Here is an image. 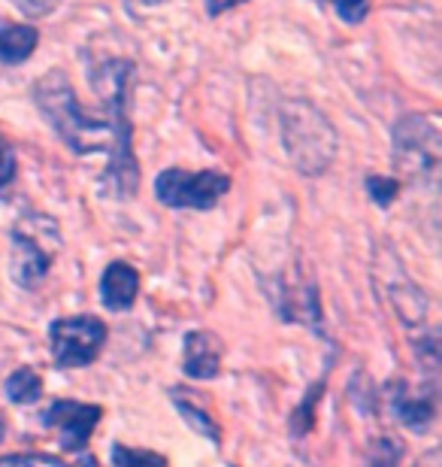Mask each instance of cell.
Returning a JSON list of instances; mask_svg holds the SVG:
<instances>
[{"label":"cell","instance_id":"cell-1","mask_svg":"<svg viewBox=\"0 0 442 467\" xmlns=\"http://www.w3.org/2000/svg\"><path fill=\"white\" fill-rule=\"evenodd\" d=\"M34 100L46 121L77 155L107 152V185L118 198H134L139 189V167L130 146V116L125 113H88L77 100L73 82L64 70H49L34 82Z\"/></svg>","mask_w":442,"mask_h":467},{"label":"cell","instance_id":"cell-2","mask_svg":"<svg viewBox=\"0 0 442 467\" xmlns=\"http://www.w3.org/2000/svg\"><path fill=\"white\" fill-rule=\"evenodd\" d=\"M282 143L300 173L318 176L334 164L340 137L315 104L306 98H291L282 107Z\"/></svg>","mask_w":442,"mask_h":467},{"label":"cell","instance_id":"cell-3","mask_svg":"<svg viewBox=\"0 0 442 467\" xmlns=\"http://www.w3.org/2000/svg\"><path fill=\"white\" fill-rule=\"evenodd\" d=\"M58 249V225L43 213H25L13 228V279L22 288H34L36 283H43Z\"/></svg>","mask_w":442,"mask_h":467},{"label":"cell","instance_id":"cell-4","mask_svg":"<svg viewBox=\"0 0 442 467\" xmlns=\"http://www.w3.org/2000/svg\"><path fill=\"white\" fill-rule=\"evenodd\" d=\"M394 161L412 182L434 185L442 161V137L427 116H403L394 125Z\"/></svg>","mask_w":442,"mask_h":467},{"label":"cell","instance_id":"cell-5","mask_svg":"<svg viewBox=\"0 0 442 467\" xmlns=\"http://www.w3.org/2000/svg\"><path fill=\"white\" fill-rule=\"evenodd\" d=\"M231 189V176L219 171H179L170 167L155 180V194L173 210H212Z\"/></svg>","mask_w":442,"mask_h":467},{"label":"cell","instance_id":"cell-6","mask_svg":"<svg viewBox=\"0 0 442 467\" xmlns=\"http://www.w3.org/2000/svg\"><path fill=\"white\" fill-rule=\"evenodd\" d=\"M52 355L58 368H86L107 343V325L94 316H73L52 325Z\"/></svg>","mask_w":442,"mask_h":467},{"label":"cell","instance_id":"cell-7","mask_svg":"<svg viewBox=\"0 0 442 467\" xmlns=\"http://www.w3.org/2000/svg\"><path fill=\"white\" fill-rule=\"evenodd\" d=\"M103 410L98 404H79V400H55L43 413V425L58 431L64 450L79 452L86 450L94 428H98Z\"/></svg>","mask_w":442,"mask_h":467},{"label":"cell","instance_id":"cell-8","mask_svg":"<svg viewBox=\"0 0 442 467\" xmlns=\"http://www.w3.org/2000/svg\"><path fill=\"white\" fill-rule=\"evenodd\" d=\"M139 292V274L125 261H112L100 276V301L107 310L121 313L137 301Z\"/></svg>","mask_w":442,"mask_h":467},{"label":"cell","instance_id":"cell-9","mask_svg":"<svg viewBox=\"0 0 442 467\" xmlns=\"http://www.w3.org/2000/svg\"><path fill=\"white\" fill-rule=\"evenodd\" d=\"M221 340L210 331H191L185 337V373L194 379H212L221 368Z\"/></svg>","mask_w":442,"mask_h":467},{"label":"cell","instance_id":"cell-10","mask_svg":"<svg viewBox=\"0 0 442 467\" xmlns=\"http://www.w3.org/2000/svg\"><path fill=\"white\" fill-rule=\"evenodd\" d=\"M40 31L34 25H0V61L22 64L36 52Z\"/></svg>","mask_w":442,"mask_h":467},{"label":"cell","instance_id":"cell-11","mask_svg":"<svg viewBox=\"0 0 442 467\" xmlns=\"http://www.w3.org/2000/svg\"><path fill=\"white\" fill-rule=\"evenodd\" d=\"M394 410H397V416L406 422L409 428H416V431H425V428L434 422V400H416V398H406V389H403V382H397V400H394Z\"/></svg>","mask_w":442,"mask_h":467},{"label":"cell","instance_id":"cell-12","mask_svg":"<svg viewBox=\"0 0 442 467\" xmlns=\"http://www.w3.org/2000/svg\"><path fill=\"white\" fill-rule=\"evenodd\" d=\"M43 395V379L40 373L31 368H18L13 377L6 379V398L13 404H36Z\"/></svg>","mask_w":442,"mask_h":467},{"label":"cell","instance_id":"cell-13","mask_svg":"<svg viewBox=\"0 0 442 467\" xmlns=\"http://www.w3.org/2000/svg\"><path fill=\"white\" fill-rule=\"evenodd\" d=\"M173 400H176L179 413H182V416L188 419V422H191V428H197L200 434H206L212 443H219V425H215L212 419L203 413V410H197V407L191 404V400H188V395H185L182 389L173 391Z\"/></svg>","mask_w":442,"mask_h":467},{"label":"cell","instance_id":"cell-14","mask_svg":"<svg viewBox=\"0 0 442 467\" xmlns=\"http://www.w3.org/2000/svg\"><path fill=\"white\" fill-rule=\"evenodd\" d=\"M112 467H167L164 455L149 450H128V446H112Z\"/></svg>","mask_w":442,"mask_h":467},{"label":"cell","instance_id":"cell-15","mask_svg":"<svg viewBox=\"0 0 442 467\" xmlns=\"http://www.w3.org/2000/svg\"><path fill=\"white\" fill-rule=\"evenodd\" d=\"M366 192L379 207H391L400 194V182L391 180V176H366Z\"/></svg>","mask_w":442,"mask_h":467},{"label":"cell","instance_id":"cell-16","mask_svg":"<svg viewBox=\"0 0 442 467\" xmlns=\"http://www.w3.org/2000/svg\"><path fill=\"white\" fill-rule=\"evenodd\" d=\"M315 4L334 6L336 16L349 25H361L366 18V13H370V0H315Z\"/></svg>","mask_w":442,"mask_h":467},{"label":"cell","instance_id":"cell-17","mask_svg":"<svg viewBox=\"0 0 442 467\" xmlns=\"http://www.w3.org/2000/svg\"><path fill=\"white\" fill-rule=\"evenodd\" d=\"M0 467H70V464H64L55 455L31 452V455H6V459H0Z\"/></svg>","mask_w":442,"mask_h":467},{"label":"cell","instance_id":"cell-18","mask_svg":"<svg viewBox=\"0 0 442 467\" xmlns=\"http://www.w3.org/2000/svg\"><path fill=\"white\" fill-rule=\"evenodd\" d=\"M397 455H400V443L375 441L370 450V464L366 467H397Z\"/></svg>","mask_w":442,"mask_h":467},{"label":"cell","instance_id":"cell-19","mask_svg":"<svg viewBox=\"0 0 442 467\" xmlns=\"http://www.w3.org/2000/svg\"><path fill=\"white\" fill-rule=\"evenodd\" d=\"M9 4L27 18H43V16H49L61 0H9Z\"/></svg>","mask_w":442,"mask_h":467},{"label":"cell","instance_id":"cell-20","mask_svg":"<svg viewBox=\"0 0 442 467\" xmlns=\"http://www.w3.org/2000/svg\"><path fill=\"white\" fill-rule=\"evenodd\" d=\"M13 176H15V152H13V146L0 137V189L13 182Z\"/></svg>","mask_w":442,"mask_h":467},{"label":"cell","instance_id":"cell-21","mask_svg":"<svg viewBox=\"0 0 442 467\" xmlns=\"http://www.w3.org/2000/svg\"><path fill=\"white\" fill-rule=\"evenodd\" d=\"M242 4H249V0H206V13H210V16H224V13H231V9H237Z\"/></svg>","mask_w":442,"mask_h":467},{"label":"cell","instance_id":"cell-22","mask_svg":"<svg viewBox=\"0 0 442 467\" xmlns=\"http://www.w3.org/2000/svg\"><path fill=\"white\" fill-rule=\"evenodd\" d=\"M125 4L134 9V13H139V9H149V6H155V4H164V0H125Z\"/></svg>","mask_w":442,"mask_h":467},{"label":"cell","instance_id":"cell-23","mask_svg":"<svg viewBox=\"0 0 442 467\" xmlns=\"http://www.w3.org/2000/svg\"><path fill=\"white\" fill-rule=\"evenodd\" d=\"M4 431H6V422H4V416H0V437H4Z\"/></svg>","mask_w":442,"mask_h":467}]
</instances>
